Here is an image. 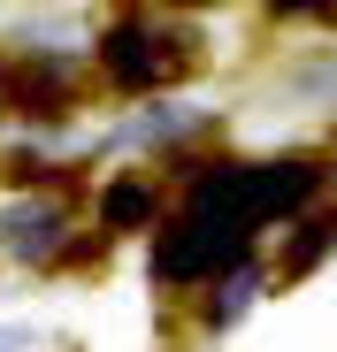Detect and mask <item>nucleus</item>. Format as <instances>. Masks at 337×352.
Returning <instances> with one entry per match:
<instances>
[{
	"instance_id": "1",
	"label": "nucleus",
	"mask_w": 337,
	"mask_h": 352,
	"mask_svg": "<svg viewBox=\"0 0 337 352\" xmlns=\"http://www.w3.org/2000/svg\"><path fill=\"white\" fill-rule=\"evenodd\" d=\"M100 69L116 77L123 92H146V85L168 69V54H161V46L138 31V23H123V31H107V38H100Z\"/></svg>"
},
{
	"instance_id": "2",
	"label": "nucleus",
	"mask_w": 337,
	"mask_h": 352,
	"mask_svg": "<svg viewBox=\"0 0 337 352\" xmlns=\"http://www.w3.org/2000/svg\"><path fill=\"white\" fill-rule=\"evenodd\" d=\"M8 230H16V253H31V261H39V253L54 245V230H62V214H54V207H16V214H8Z\"/></svg>"
},
{
	"instance_id": "3",
	"label": "nucleus",
	"mask_w": 337,
	"mask_h": 352,
	"mask_svg": "<svg viewBox=\"0 0 337 352\" xmlns=\"http://www.w3.org/2000/svg\"><path fill=\"white\" fill-rule=\"evenodd\" d=\"M100 214L116 222V230H138V222L153 214V192H146V184H107V199H100Z\"/></svg>"
},
{
	"instance_id": "4",
	"label": "nucleus",
	"mask_w": 337,
	"mask_h": 352,
	"mask_svg": "<svg viewBox=\"0 0 337 352\" xmlns=\"http://www.w3.org/2000/svg\"><path fill=\"white\" fill-rule=\"evenodd\" d=\"M246 291H253V276H238L230 291H222V299H215V322H230V314H246Z\"/></svg>"
},
{
	"instance_id": "5",
	"label": "nucleus",
	"mask_w": 337,
	"mask_h": 352,
	"mask_svg": "<svg viewBox=\"0 0 337 352\" xmlns=\"http://www.w3.org/2000/svg\"><path fill=\"white\" fill-rule=\"evenodd\" d=\"M276 16H337V0H268Z\"/></svg>"
},
{
	"instance_id": "6",
	"label": "nucleus",
	"mask_w": 337,
	"mask_h": 352,
	"mask_svg": "<svg viewBox=\"0 0 337 352\" xmlns=\"http://www.w3.org/2000/svg\"><path fill=\"white\" fill-rule=\"evenodd\" d=\"M23 344H31V329H23V322H0V352H23Z\"/></svg>"
}]
</instances>
